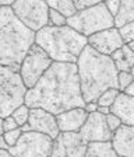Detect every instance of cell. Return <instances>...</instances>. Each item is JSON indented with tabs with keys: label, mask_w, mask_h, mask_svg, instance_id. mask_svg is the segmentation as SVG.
<instances>
[{
	"label": "cell",
	"mask_w": 134,
	"mask_h": 157,
	"mask_svg": "<svg viewBox=\"0 0 134 157\" xmlns=\"http://www.w3.org/2000/svg\"><path fill=\"white\" fill-rule=\"evenodd\" d=\"M28 108H42L53 115L84 107L75 63L52 62L32 88L24 95Z\"/></svg>",
	"instance_id": "cell-1"
},
{
	"label": "cell",
	"mask_w": 134,
	"mask_h": 157,
	"mask_svg": "<svg viewBox=\"0 0 134 157\" xmlns=\"http://www.w3.org/2000/svg\"><path fill=\"white\" fill-rule=\"evenodd\" d=\"M52 139L38 132H24L16 146L9 151L14 157H49Z\"/></svg>",
	"instance_id": "cell-9"
},
{
	"label": "cell",
	"mask_w": 134,
	"mask_h": 157,
	"mask_svg": "<svg viewBox=\"0 0 134 157\" xmlns=\"http://www.w3.org/2000/svg\"><path fill=\"white\" fill-rule=\"evenodd\" d=\"M0 149H2V150H9V149H10V147L7 146L6 140H4V137H3V135L0 136Z\"/></svg>",
	"instance_id": "cell-35"
},
{
	"label": "cell",
	"mask_w": 134,
	"mask_h": 157,
	"mask_svg": "<svg viewBox=\"0 0 134 157\" xmlns=\"http://www.w3.org/2000/svg\"><path fill=\"white\" fill-rule=\"evenodd\" d=\"M105 121H106V125H108V128H109V131L110 132H114L121 125V121L118 117H114L113 114L106 115V117H105Z\"/></svg>",
	"instance_id": "cell-28"
},
{
	"label": "cell",
	"mask_w": 134,
	"mask_h": 157,
	"mask_svg": "<svg viewBox=\"0 0 134 157\" xmlns=\"http://www.w3.org/2000/svg\"><path fill=\"white\" fill-rule=\"evenodd\" d=\"M84 157H118V154L113 150L110 140L88 142Z\"/></svg>",
	"instance_id": "cell-19"
},
{
	"label": "cell",
	"mask_w": 134,
	"mask_h": 157,
	"mask_svg": "<svg viewBox=\"0 0 134 157\" xmlns=\"http://www.w3.org/2000/svg\"><path fill=\"white\" fill-rule=\"evenodd\" d=\"M27 87L18 72L0 66V118L11 115L17 107L24 104Z\"/></svg>",
	"instance_id": "cell-6"
},
{
	"label": "cell",
	"mask_w": 134,
	"mask_h": 157,
	"mask_svg": "<svg viewBox=\"0 0 134 157\" xmlns=\"http://www.w3.org/2000/svg\"><path fill=\"white\" fill-rule=\"evenodd\" d=\"M118 31H119V35H120L123 44H129L134 41V21L121 25L120 28H118Z\"/></svg>",
	"instance_id": "cell-24"
},
{
	"label": "cell",
	"mask_w": 134,
	"mask_h": 157,
	"mask_svg": "<svg viewBox=\"0 0 134 157\" xmlns=\"http://www.w3.org/2000/svg\"><path fill=\"white\" fill-rule=\"evenodd\" d=\"M63 146L67 157H84L88 142L84 140L78 132H60Z\"/></svg>",
	"instance_id": "cell-17"
},
{
	"label": "cell",
	"mask_w": 134,
	"mask_h": 157,
	"mask_svg": "<svg viewBox=\"0 0 134 157\" xmlns=\"http://www.w3.org/2000/svg\"><path fill=\"white\" fill-rule=\"evenodd\" d=\"M14 2H16V0H0V7H3V6H11Z\"/></svg>",
	"instance_id": "cell-36"
},
{
	"label": "cell",
	"mask_w": 134,
	"mask_h": 157,
	"mask_svg": "<svg viewBox=\"0 0 134 157\" xmlns=\"http://www.w3.org/2000/svg\"><path fill=\"white\" fill-rule=\"evenodd\" d=\"M4 133V128H3V118H0V136Z\"/></svg>",
	"instance_id": "cell-38"
},
{
	"label": "cell",
	"mask_w": 134,
	"mask_h": 157,
	"mask_svg": "<svg viewBox=\"0 0 134 157\" xmlns=\"http://www.w3.org/2000/svg\"><path fill=\"white\" fill-rule=\"evenodd\" d=\"M27 124L30 125L32 132L46 135L50 139H55L60 133L56 124V117L42 108H30V117Z\"/></svg>",
	"instance_id": "cell-12"
},
{
	"label": "cell",
	"mask_w": 134,
	"mask_h": 157,
	"mask_svg": "<svg viewBox=\"0 0 134 157\" xmlns=\"http://www.w3.org/2000/svg\"><path fill=\"white\" fill-rule=\"evenodd\" d=\"M119 3H120V0H103L105 7H106V10L110 13L112 17H113L114 14H116V11H118Z\"/></svg>",
	"instance_id": "cell-30"
},
{
	"label": "cell",
	"mask_w": 134,
	"mask_h": 157,
	"mask_svg": "<svg viewBox=\"0 0 134 157\" xmlns=\"http://www.w3.org/2000/svg\"><path fill=\"white\" fill-rule=\"evenodd\" d=\"M3 128H4V132H7V131H11V129L18 128V125L16 124V121H14V118L11 115H7V117L3 118Z\"/></svg>",
	"instance_id": "cell-31"
},
{
	"label": "cell",
	"mask_w": 134,
	"mask_h": 157,
	"mask_svg": "<svg viewBox=\"0 0 134 157\" xmlns=\"http://www.w3.org/2000/svg\"><path fill=\"white\" fill-rule=\"evenodd\" d=\"M49 157H67L64 150V146H63L62 137L60 133L52 139V144H50V150H49Z\"/></svg>",
	"instance_id": "cell-23"
},
{
	"label": "cell",
	"mask_w": 134,
	"mask_h": 157,
	"mask_svg": "<svg viewBox=\"0 0 134 157\" xmlns=\"http://www.w3.org/2000/svg\"><path fill=\"white\" fill-rule=\"evenodd\" d=\"M78 133L87 142H106L110 140L112 137V132L109 131L105 121V115L96 111L89 112L85 122L80 128Z\"/></svg>",
	"instance_id": "cell-10"
},
{
	"label": "cell",
	"mask_w": 134,
	"mask_h": 157,
	"mask_svg": "<svg viewBox=\"0 0 134 157\" xmlns=\"http://www.w3.org/2000/svg\"><path fill=\"white\" fill-rule=\"evenodd\" d=\"M118 157H123V156H118Z\"/></svg>",
	"instance_id": "cell-39"
},
{
	"label": "cell",
	"mask_w": 134,
	"mask_h": 157,
	"mask_svg": "<svg viewBox=\"0 0 134 157\" xmlns=\"http://www.w3.org/2000/svg\"><path fill=\"white\" fill-rule=\"evenodd\" d=\"M55 117L59 132H78L88 117V112H85L84 108L78 107L63 111Z\"/></svg>",
	"instance_id": "cell-14"
},
{
	"label": "cell",
	"mask_w": 134,
	"mask_h": 157,
	"mask_svg": "<svg viewBox=\"0 0 134 157\" xmlns=\"http://www.w3.org/2000/svg\"><path fill=\"white\" fill-rule=\"evenodd\" d=\"M21 135H23V131H21V128H16V129H11V131H7L3 133V137L4 140H6L7 146L9 147H13L17 144V142L20 140Z\"/></svg>",
	"instance_id": "cell-26"
},
{
	"label": "cell",
	"mask_w": 134,
	"mask_h": 157,
	"mask_svg": "<svg viewBox=\"0 0 134 157\" xmlns=\"http://www.w3.org/2000/svg\"><path fill=\"white\" fill-rule=\"evenodd\" d=\"M96 112H99V114H102V115H106L108 114H110V108L109 107H102V105H98V108H96Z\"/></svg>",
	"instance_id": "cell-34"
},
{
	"label": "cell",
	"mask_w": 134,
	"mask_h": 157,
	"mask_svg": "<svg viewBox=\"0 0 134 157\" xmlns=\"http://www.w3.org/2000/svg\"><path fill=\"white\" fill-rule=\"evenodd\" d=\"M110 143L118 156L134 157V128L121 124L112 132Z\"/></svg>",
	"instance_id": "cell-13"
},
{
	"label": "cell",
	"mask_w": 134,
	"mask_h": 157,
	"mask_svg": "<svg viewBox=\"0 0 134 157\" xmlns=\"http://www.w3.org/2000/svg\"><path fill=\"white\" fill-rule=\"evenodd\" d=\"M52 62L53 60L46 55L42 48H39L36 44L31 45V48L24 56L20 70H18V75H20L27 90L35 86V83L41 78V76L52 65Z\"/></svg>",
	"instance_id": "cell-7"
},
{
	"label": "cell",
	"mask_w": 134,
	"mask_h": 157,
	"mask_svg": "<svg viewBox=\"0 0 134 157\" xmlns=\"http://www.w3.org/2000/svg\"><path fill=\"white\" fill-rule=\"evenodd\" d=\"M45 3L48 4L49 9L59 11L66 18H69L70 16H73L77 11L74 4H73V0H45Z\"/></svg>",
	"instance_id": "cell-20"
},
{
	"label": "cell",
	"mask_w": 134,
	"mask_h": 157,
	"mask_svg": "<svg viewBox=\"0 0 134 157\" xmlns=\"http://www.w3.org/2000/svg\"><path fill=\"white\" fill-rule=\"evenodd\" d=\"M109 108H110V114L118 117L121 124L129 126L134 125V97L126 95L120 91Z\"/></svg>",
	"instance_id": "cell-15"
},
{
	"label": "cell",
	"mask_w": 134,
	"mask_h": 157,
	"mask_svg": "<svg viewBox=\"0 0 134 157\" xmlns=\"http://www.w3.org/2000/svg\"><path fill=\"white\" fill-rule=\"evenodd\" d=\"M85 109V112H95L96 111V108H98V104H96V102L95 101H89V102H85L84 104V107H82Z\"/></svg>",
	"instance_id": "cell-32"
},
{
	"label": "cell",
	"mask_w": 134,
	"mask_h": 157,
	"mask_svg": "<svg viewBox=\"0 0 134 157\" xmlns=\"http://www.w3.org/2000/svg\"><path fill=\"white\" fill-rule=\"evenodd\" d=\"M0 157H14L9 150H2L0 149Z\"/></svg>",
	"instance_id": "cell-37"
},
{
	"label": "cell",
	"mask_w": 134,
	"mask_h": 157,
	"mask_svg": "<svg viewBox=\"0 0 134 157\" xmlns=\"http://www.w3.org/2000/svg\"><path fill=\"white\" fill-rule=\"evenodd\" d=\"M66 25L71 27L84 36H89L102 29L113 27V17L110 16L103 2L94 6L77 10L73 16L66 20Z\"/></svg>",
	"instance_id": "cell-5"
},
{
	"label": "cell",
	"mask_w": 134,
	"mask_h": 157,
	"mask_svg": "<svg viewBox=\"0 0 134 157\" xmlns=\"http://www.w3.org/2000/svg\"><path fill=\"white\" fill-rule=\"evenodd\" d=\"M134 21V0H120L119 9L113 16V27L120 28L121 25Z\"/></svg>",
	"instance_id": "cell-18"
},
{
	"label": "cell",
	"mask_w": 134,
	"mask_h": 157,
	"mask_svg": "<svg viewBox=\"0 0 134 157\" xmlns=\"http://www.w3.org/2000/svg\"><path fill=\"white\" fill-rule=\"evenodd\" d=\"M75 66L84 102L96 101L108 88H118V70L110 56L102 55L89 45H85Z\"/></svg>",
	"instance_id": "cell-2"
},
{
	"label": "cell",
	"mask_w": 134,
	"mask_h": 157,
	"mask_svg": "<svg viewBox=\"0 0 134 157\" xmlns=\"http://www.w3.org/2000/svg\"><path fill=\"white\" fill-rule=\"evenodd\" d=\"M121 93H124L126 95H130V97H134V82L130 83L129 86H126V87L121 90Z\"/></svg>",
	"instance_id": "cell-33"
},
{
	"label": "cell",
	"mask_w": 134,
	"mask_h": 157,
	"mask_svg": "<svg viewBox=\"0 0 134 157\" xmlns=\"http://www.w3.org/2000/svg\"><path fill=\"white\" fill-rule=\"evenodd\" d=\"M34 44L42 48L53 62L75 63L87 45V36L69 25H45L35 33Z\"/></svg>",
	"instance_id": "cell-4"
},
{
	"label": "cell",
	"mask_w": 134,
	"mask_h": 157,
	"mask_svg": "<svg viewBox=\"0 0 134 157\" xmlns=\"http://www.w3.org/2000/svg\"><path fill=\"white\" fill-rule=\"evenodd\" d=\"M11 117L14 118L16 124L18 125V128L25 125L28 122V117H30V108L27 107L25 104H21L20 107H17L13 112H11Z\"/></svg>",
	"instance_id": "cell-21"
},
{
	"label": "cell",
	"mask_w": 134,
	"mask_h": 157,
	"mask_svg": "<svg viewBox=\"0 0 134 157\" xmlns=\"http://www.w3.org/2000/svg\"><path fill=\"white\" fill-rule=\"evenodd\" d=\"M134 82V75L130 72H118V90L121 91L126 86Z\"/></svg>",
	"instance_id": "cell-27"
},
{
	"label": "cell",
	"mask_w": 134,
	"mask_h": 157,
	"mask_svg": "<svg viewBox=\"0 0 134 157\" xmlns=\"http://www.w3.org/2000/svg\"><path fill=\"white\" fill-rule=\"evenodd\" d=\"M10 7L14 16L34 33L48 25L49 7L45 0H16Z\"/></svg>",
	"instance_id": "cell-8"
},
{
	"label": "cell",
	"mask_w": 134,
	"mask_h": 157,
	"mask_svg": "<svg viewBox=\"0 0 134 157\" xmlns=\"http://www.w3.org/2000/svg\"><path fill=\"white\" fill-rule=\"evenodd\" d=\"M118 72H130L134 75V42L121 45L110 55Z\"/></svg>",
	"instance_id": "cell-16"
},
{
	"label": "cell",
	"mask_w": 134,
	"mask_h": 157,
	"mask_svg": "<svg viewBox=\"0 0 134 157\" xmlns=\"http://www.w3.org/2000/svg\"><path fill=\"white\" fill-rule=\"evenodd\" d=\"M119 90L118 88H108V90H105L98 98H96V104L98 105H102V107H110L112 102L114 101V98L118 97L119 94Z\"/></svg>",
	"instance_id": "cell-22"
},
{
	"label": "cell",
	"mask_w": 134,
	"mask_h": 157,
	"mask_svg": "<svg viewBox=\"0 0 134 157\" xmlns=\"http://www.w3.org/2000/svg\"><path fill=\"white\" fill-rule=\"evenodd\" d=\"M101 2H103V0H73V4H74L75 10H81L85 7L94 6L96 3H101Z\"/></svg>",
	"instance_id": "cell-29"
},
{
	"label": "cell",
	"mask_w": 134,
	"mask_h": 157,
	"mask_svg": "<svg viewBox=\"0 0 134 157\" xmlns=\"http://www.w3.org/2000/svg\"><path fill=\"white\" fill-rule=\"evenodd\" d=\"M66 17L63 14H60L59 11H56L53 9H49L48 11V25L52 27H62L66 25Z\"/></svg>",
	"instance_id": "cell-25"
},
{
	"label": "cell",
	"mask_w": 134,
	"mask_h": 157,
	"mask_svg": "<svg viewBox=\"0 0 134 157\" xmlns=\"http://www.w3.org/2000/svg\"><path fill=\"white\" fill-rule=\"evenodd\" d=\"M34 41L35 33L14 16L11 7H0V66L18 72Z\"/></svg>",
	"instance_id": "cell-3"
},
{
	"label": "cell",
	"mask_w": 134,
	"mask_h": 157,
	"mask_svg": "<svg viewBox=\"0 0 134 157\" xmlns=\"http://www.w3.org/2000/svg\"><path fill=\"white\" fill-rule=\"evenodd\" d=\"M87 45H89L92 49H95L96 52L102 55L110 56L116 49H119L124 44L119 35L118 28L110 27V28L102 29L99 33L87 36Z\"/></svg>",
	"instance_id": "cell-11"
}]
</instances>
